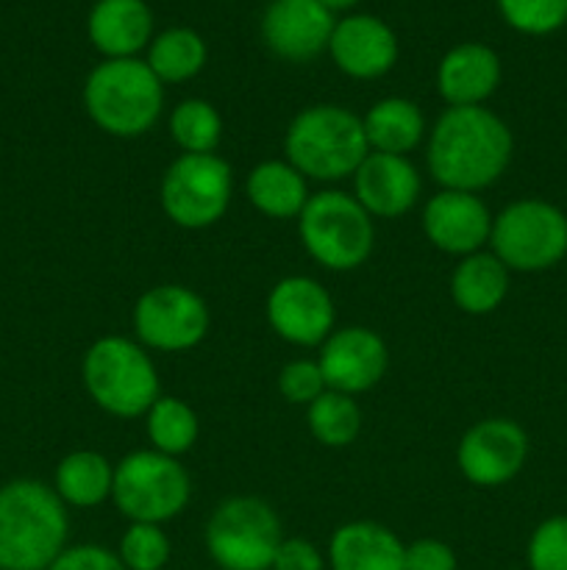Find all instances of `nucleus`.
I'll list each match as a JSON object with an SVG mask.
<instances>
[{
  "label": "nucleus",
  "mask_w": 567,
  "mask_h": 570,
  "mask_svg": "<svg viewBox=\"0 0 567 570\" xmlns=\"http://www.w3.org/2000/svg\"><path fill=\"white\" fill-rule=\"evenodd\" d=\"M289 165L317 181H339L359 170L370 145L365 122L342 106H311L292 120L287 131Z\"/></svg>",
  "instance_id": "3"
},
{
  "label": "nucleus",
  "mask_w": 567,
  "mask_h": 570,
  "mask_svg": "<svg viewBox=\"0 0 567 570\" xmlns=\"http://www.w3.org/2000/svg\"><path fill=\"white\" fill-rule=\"evenodd\" d=\"M331 59L345 76L378 78L398 59V39L384 20L372 14H350L334 26Z\"/></svg>",
  "instance_id": "16"
},
{
  "label": "nucleus",
  "mask_w": 567,
  "mask_h": 570,
  "mask_svg": "<svg viewBox=\"0 0 567 570\" xmlns=\"http://www.w3.org/2000/svg\"><path fill=\"white\" fill-rule=\"evenodd\" d=\"M278 390L292 404H311V401L326 393V379H322L317 362L298 360L284 367L281 376H278Z\"/></svg>",
  "instance_id": "33"
},
{
  "label": "nucleus",
  "mask_w": 567,
  "mask_h": 570,
  "mask_svg": "<svg viewBox=\"0 0 567 570\" xmlns=\"http://www.w3.org/2000/svg\"><path fill=\"white\" fill-rule=\"evenodd\" d=\"M67 510L37 479L0 488V570H48L67 543Z\"/></svg>",
  "instance_id": "2"
},
{
  "label": "nucleus",
  "mask_w": 567,
  "mask_h": 570,
  "mask_svg": "<svg viewBox=\"0 0 567 570\" xmlns=\"http://www.w3.org/2000/svg\"><path fill=\"white\" fill-rule=\"evenodd\" d=\"M111 484L115 471L109 460L94 451H76L56 468V493L64 504L98 507L106 495H111Z\"/></svg>",
  "instance_id": "25"
},
{
  "label": "nucleus",
  "mask_w": 567,
  "mask_h": 570,
  "mask_svg": "<svg viewBox=\"0 0 567 570\" xmlns=\"http://www.w3.org/2000/svg\"><path fill=\"white\" fill-rule=\"evenodd\" d=\"M231 200V167L215 154H183L161 181V206L181 228H206L220 220Z\"/></svg>",
  "instance_id": "10"
},
{
  "label": "nucleus",
  "mask_w": 567,
  "mask_h": 570,
  "mask_svg": "<svg viewBox=\"0 0 567 570\" xmlns=\"http://www.w3.org/2000/svg\"><path fill=\"white\" fill-rule=\"evenodd\" d=\"M206 65V42L192 28H167L150 42L148 67L161 83H181Z\"/></svg>",
  "instance_id": "26"
},
{
  "label": "nucleus",
  "mask_w": 567,
  "mask_h": 570,
  "mask_svg": "<svg viewBox=\"0 0 567 570\" xmlns=\"http://www.w3.org/2000/svg\"><path fill=\"white\" fill-rule=\"evenodd\" d=\"M322 6H326L328 11H342V9H350V6H356L359 0H320Z\"/></svg>",
  "instance_id": "37"
},
{
  "label": "nucleus",
  "mask_w": 567,
  "mask_h": 570,
  "mask_svg": "<svg viewBox=\"0 0 567 570\" xmlns=\"http://www.w3.org/2000/svg\"><path fill=\"white\" fill-rule=\"evenodd\" d=\"M267 317L287 343L317 345L326 343L331 332L334 304L317 282L289 276L272 287L267 298Z\"/></svg>",
  "instance_id": "15"
},
{
  "label": "nucleus",
  "mask_w": 567,
  "mask_h": 570,
  "mask_svg": "<svg viewBox=\"0 0 567 570\" xmlns=\"http://www.w3.org/2000/svg\"><path fill=\"white\" fill-rule=\"evenodd\" d=\"M117 557L128 570H161L170 560V540L159 523H133L122 534Z\"/></svg>",
  "instance_id": "31"
},
{
  "label": "nucleus",
  "mask_w": 567,
  "mask_h": 570,
  "mask_svg": "<svg viewBox=\"0 0 567 570\" xmlns=\"http://www.w3.org/2000/svg\"><path fill=\"white\" fill-rule=\"evenodd\" d=\"M165 92L148 61L106 59L83 83V106L103 131L115 137H139L161 115Z\"/></svg>",
  "instance_id": "4"
},
{
  "label": "nucleus",
  "mask_w": 567,
  "mask_h": 570,
  "mask_svg": "<svg viewBox=\"0 0 567 570\" xmlns=\"http://www.w3.org/2000/svg\"><path fill=\"white\" fill-rule=\"evenodd\" d=\"M48 570H128L122 560L103 546H76L64 549Z\"/></svg>",
  "instance_id": "34"
},
{
  "label": "nucleus",
  "mask_w": 567,
  "mask_h": 570,
  "mask_svg": "<svg viewBox=\"0 0 567 570\" xmlns=\"http://www.w3.org/2000/svg\"><path fill=\"white\" fill-rule=\"evenodd\" d=\"M511 159V131L484 106H450L428 142V170L445 189L476 193L500 178Z\"/></svg>",
  "instance_id": "1"
},
{
  "label": "nucleus",
  "mask_w": 567,
  "mask_h": 570,
  "mask_svg": "<svg viewBox=\"0 0 567 570\" xmlns=\"http://www.w3.org/2000/svg\"><path fill=\"white\" fill-rule=\"evenodd\" d=\"M404 570H456V554L439 540H417L406 546Z\"/></svg>",
  "instance_id": "35"
},
{
  "label": "nucleus",
  "mask_w": 567,
  "mask_h": 570,
  "mask_svg": "<svg viewBox=\"0 0 567 570\" xmlns=\"http://www.w3.org/2000/svg\"><path fill=\"white\" fill-rule=\"evenodd\" d=\"M489 243L511 271H548L567 254V217L545 200H517L493 220Z\"/></svg>",
  "instance_id": "9"
},
{
  "label": "nucleus",
  "mask_w": 567,
  "mask_h": 570,
  "mask_svg": "<svg viewBox=\"0 0 567 570\" xmlns=\"http://www.w3.org/2000/svg\"><path fill=\"white\" fill-rule=\"evenodd\" d=\"M89 39L106 59H133L153 33V11L145 0H98L87 20Z\"/></svg>",
  "instance_id": "20"
},
{
  "label": "nucleus",
  "mask_w": 567,
  "mask_h": 570,
  "mask_svg": "<svg viewBox=\"0 0 567 570\" xmlns=\"http://www.w3.org/2000/svg\"><path fill=\"white\" fill-rule=\"evenodd\" d=\"M365 137L376 154L404 156L422 137V115L411 100L387 98L378 100L365 120Z\"/></svg>",
  "instance_id": "24"
},
{
  "label": "nucleus",
  "mask_w": 567,
  "mask_h": 570,
  "mask_svg": "<svg viewBox=\"0 0 567 570\" xmlns=\"http://www.w3.org/2000/svg\"><path fill=\"white\" fill-rule=\"evenodd\" d=\"M317 365L326 379V387L334 393H365L381 382L387 371V345L370 328H342L328 334Z\"/></svg>",
  "instance_id": "14"
},
{
  "label": "nucleus",
  "mask_w": 567,
  "mask_h": 570,
  "mask_svg": "<svg viewBox=\"0 0 567 570\" xmlns=\"http://www.w3.org/2000/svg\"><path fill=\"white\" fill-rule=\"evenodd\" d=\"M139 340L156 351H187L206 337L209 309L203 298L181 284L148 289L133 309Z\"/></svg>",
  "instance_id": "11"
},
{
  "label": "nucleus",
  "mask_w": 567,
  "mask_h": 570,
  "mask_svg": "<svg viewBox=\"0 0 567 570\" xmlns=\"http://www.w3.org/2000/svg\"><path fill=\"white\" fill-rule=\"evenodd\" d=\"M500 81V59L481 42H461L442 56L437 89L450 106H481Z\"/></svg>",
  "instance_id": "19"
},
{
  "label": "nucleus",
  "mask_w": 567,
  "mask_h": 570,
  "mask_svg": "<svg viewBox=\"0 0 567 570\" xmlns=\"http://www.w3.org/2000/svg\"><path fill=\"white\" fill-rule=\"evenodd\" d=\"M281 540L276 510L253 495L222 501L206 527V549L222 570H270Z\"/></svg>",
  "instance_id": "7"
},
{
  "label": "nucleus",
  "mask_w": 567,
  "mask_h": 570,
  "mask_svg": "<svg viewBox=\"0 0 567 570\" xmlns=\"http://www.w3.org/2000/svg\"><path fill=\"white\" fill-rule=\"evenodd\" d=\"M504 20L528 37H545L567 22V0H498Z\"/></svg>",
  "instance_id": "30"
},
{
  "label": "nucleus",
  "mask_w": 567,
  "mask_h": 570,
  "mask_svg": "<svg viewBox=\"0 0 567 570\" xmlns=\"http://www.w3.org/2000/svg\"><path fill=\"white\" fill-rule=\"evenodd\" d=\"M361 415L359 406L350 395L345 393H322L320 399H315L309 404V429L322 445H331V449H342V445L354 443L356 434H359Z\"/></svg>",
  "instance_id": "27"
},
{
  "label": "nucleus",
  "mask_w": 567,
  "mask_h": 570,
  "mask_svg": "<svg viewBox=\"0 0 567 570\" xmlns=\"http://www.w3.org/2000/svg\"><path fill=\"white\" fill-rule=\"evenodd\" d=\"M148 434L156 451L178 456L192 449L198 440V417L183 401L159 399L148 410Z\"/></svg>",
  "instance_id": "28"
},
{
  "label": "nucleus",
  "mask_w": 567,
  "mask_h": 570,
  "mask_svg": "<svg viewBox=\"0 0 567 570\" xmlns=\"http://www.w3.org/2000/svg\"><path fill=\"white\" fill-rule=\"evenodd\" d=\"M189 476L176 456L161 451H133L115 468L117 510L133 523H165L189 501Z\"/></svg>",
  "instance_id": "8"
},
{
  "label": "nucleus",
  "mask_w": 567,
  "mask_h": 570,
  "mask_svg": "<svg viewBox=\"0 0 567 570\" xmlns=\"http://www.w3.org/2000/svg\"><path fill=\"white\" fill-rule=\"evenodd\" d=\"M170 134L187 154H211L220 145L222 120L206 100H183L172 109Z\"/></svg>",
  "instance_id": "29"
},
{
  "label": "nucleus",
  "mask_w": 567,
  "mask_h": 570,
  "mask_svg": "<svg viewBox=\"0 0 567 570\" xmlns=\"http://www.w3.org/2000/svg\"><path fill=\"white\" fill-rule=\"evenodd\" d=\"M322 554L309 543V540L289 538L281 540L276 557H272L270 570H322Z\"/></svg>",
  "instance_id": "36"
},
{
  "label": "nucleus",
  "mask_w": 567,
  "mask_h": 570,
  "mask_svg": "<svg viewBox=\"0 0 567 570\" xmlns=\"http://www.w3.org/2000/svg\"><path fill=\"white\" fill-rule=\"evenodd\" d=\"M356 176V200L367 215L398 217L415 206L420 176L409 159L395 154H367Z\"/></svg>",
  "instance_id": "18"
},
{
  "label": "nucleus",
  "mask_w": 567,
  "mask_h": 570,
  "mask_svg": "<svg viewBox=\"0 0 567 570\" xmlns=\"http://www.w3.org/2000/svg\"><path fill=\"white\" fill-rule=\"evenodd\" d=\"M334 26V11L320 0H272L261 17V37L281 59L309 61L328 48Z\"/></svg>",
  "instance_id": "13"
},
{
  "label": "nucleus",
  "mask_w": 567,
  "mask_h": 570,
  "mask_svg": "<svg viewBox=\"0 0 567 570\" xmlns=\"http://www.w3.org/2000/svg\"><path fill=\"white\" fill-rule=\"evenodd\" d=\"M83 384L94 404L117 417H139L159 401L153 362L126 337H103L87 351Z\"/></svg>",
  "instance_id": "5"
},
{
  "label": "nucleus",
  "mask_w": 567,
  "mask_h": 570,
  "mask_svg": "<svg viewBox=\"0 0 567 570\" xmlns=\"http://www.w3.org/2000/svg\"><path fill=\"white\" fill-rule=\"evenodd\" d=\"M248 198L270 217H298L309 200L306 178L287 161H261L248 176Z\"/></svg>",
  "instance_id": "23"
},
{
  "label": "nucleus",
  "mask_w": 567,
  "mask_h": 570,
  "mask_svg": "<svg viewBox=\"0 0 567 570\" xmlns=\"http://www.w3.org/2000/svg\"><path fill=\"white\" fill-rule=\"evenodd\" d=\"M528 568L567 570V518H548L528 540Z\"/></svg>",
  "instance_id": "32"
},
{
  "label": "nucleus",
  "mask_w": 567,
  "mask_h": 570,
  "mask_svg": "<svg viewBox=\"0 0 567 570\" xmlns=\"http://www.w3.org/2000/svg\"><path fill=\"white\" fill-rule=\"evenodd\" d=\"M422 228L439 250L470 256L489 239L493 217L484 200L472 193L445 189L426 204Z\"/></svg>",
  "instance_id": "17"
},
{
  "label": "nucleus",
  "mask_w": 567,
  "mask_h": 570,
  "mask_svg": "<svg viewBox=\"0 0 567 570\" xmlns=\"http://www.w3.org/2000/svg\"><path fill=\"white\" fill-rule=\"evenodd\" d=\"M450 293L459 309L470 315H487L498 309L509 293V267L495 254H470L450 278Z\"/></svg>",
  "instance_id": "22"
},
{
  "label": "nucleus",
  "mask_w": 567,
  "mask_h": 570,
  "mask_svg": "<svg viewBox=\"0 0 567 570\" xmlns=\"http://www.w3.org/2000/svg\"><path fill=\"white\" fill-rule=\"evenodd\" d=\"M306 250L328 271H354L370 256L372 220L365 206L339 189L315 195L298 215Z\"/></svg>",
  "instance_id": "6"
},
{
  "label": "nucleus",
  "mask_w": 567,
  "mask_h": 570,
  "mask_svg": "<svg viewBox=\"0 0 567 570\" xmlns=\"http://www.w3.org/2000/svg\"><path fill=\"white\" fill-rule=\"evenodd\" d=\"M406 546L372 521L345 523L328 546L331 570H404Z\"/></svg>",
  "instance_id": "21"
},
{
  "label": "nucleus",
  "mask_w": 567,
  "mask_h": 570,
  "mask_svg": "<svg viewBox=\"0 0 567 570\" xmlns=\"http://www.w3.org/2000/svg\"><path fill=\"white\" fill-rule=\"evenodd\" d=\"M528 438L515 421L489 417L476 423L459 443V468L478 488H498L526 465Z\"/></svg>",
  "instance_id": "12"
}]
</instances>
